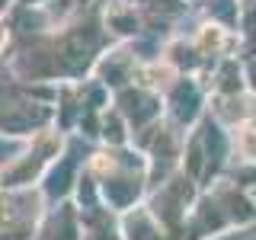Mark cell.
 <instances>
[{
    "mask_svg": "<svg viewBox=\"0 0 256 240\" xmlns=\"http://www.w3.org/2000/svg\"><path fill=\"white\" fill-rule=\"evenodd\" d=\"M253 77H256V68H253Z\"/></svg>",
    "mask_w": 256,
    "mask_h": 240,
    "instance_id": "obj_8",
    "label": "cell"
},
{
    "mask_svg": "<svg viewBox=\"0 0 256 240\" xmlns=\"http://www.w3.org/2000/svg\"><path fill=\"white\" fill-rule=\"evenodd\" d=\"M134 189H138L134 182H128V186H122V182H106V192L116 198V202H128V198L134 196Z\"/></svg>",
    "mask_w": 256,
    "mask_h": 240,
    "instance_id": "obj_5",
    "label": "cell"
},
{
    "mask_svg": "<svg viewBox=\"0 0 256 240\" xmlns=\"http://www.w3.org/2000/svg\"><path fill=\"white\" fill-rule=\"evenodd\" d=\"M192 112H196V90H192V86H180V90H176V116L189 118Z\"/></svg>",
    "mask_w": 256,
    "mask_h": 240,
    "instance_id": "obj_3",
    "label": "cell"
},
{
    "mask_svg": "<svg viewBox=\"0 0 256 240\" xmlns=\"http://www.w3.org/2000/svg\"><path fill=\"white\" fill-rule=\"evenodd\" d=\"M106 134H109L112 141H118V138H122V132H118V125H116V122H109V128H106Z\"/></svg>",
    "mask_w": 256,
    "mask_h": 240,
    "instance_id": "obj_7",
    "label": "cell"
},
{
    "mask_svg": "<svg viewBox=\"0 0 256 240\" xmlns=\"http://www.w3.org/2000/svg\"><path fill=\"white\" fill-rule=\"evenodd\" d=\"M70 166H74V160H64L61 164V170H54V176H52V196H58V192H64L68 189V180H70Z\"/></svg>",
    "mask_w": 256,
    "mask_h": 240,
    "instance_id": "obj_4",
    "label": "cell"
},
{
    "mask_svg": "<svg viewBox=\"0 0 256 240\" xmlns=\"http://www.w3.org/2000/svg\"><path fill=\"white\" fill-rule=\"evenodd\" d=\"M90 52H93V36H86V38H84V32H77V36L68 42V48H64V58H68V68H70V70L84 68V64L90 61Z\"/></svg>",
    "mask_w": 256,
    "mask_h": 240,
    "instance_id": "obj_1",
    "label": "cell"
},
{
    "mask_svg": "<svg viewBox=\"0 0 256 240\" xmlns=\"http://www.w3.org/2000/svg\"><path fill=\"white\" fill-rule=\"evenodd\" d=\"M214 10H218L221 16H230V6H228V0H214Z\"/></svg>",
    "mask_w": 256,
    "mask_h": 240,
    "instance_id": "obj_6",
    "label": "cell"
},
{
    "mask_svg": "<svg viewBox=\"0 0 256 240\" xmlns=\"http://www.w3.org/2000/svg\"><path fill=\"white\" fill-rule=\"evenodd\" d=\"M122 102H125L128 116H132L134 122H144V118H150V116L157 112V102L148 100V96H141V93H125Z\"/></svg>",
    "mask_w": 256,
    "mask_h": 240,
    "instance_id": "obj_2",
    "label": "cell"
}]
</instances>
